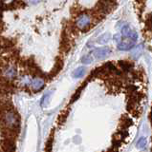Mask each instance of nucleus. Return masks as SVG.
Segmentation results:
<instances>
[{
    "label": "nucleus",
    "mask_w": 152,
    "mask_h": 152,
    "mask_svg": "<svg viewBox=\"0 0 152 152\" xmlns=\"http://www.w3.org/2000/svg\"><path fill=\"white\" fill-rule=\"evenodd\" d=\"M111 39V34L110 33H104V34L101 35L97 40L98 44H106L107 42H109V40Z\"/></svg>",
    "instance_id": "nucleus-12"
},
{
    "label": "nucleus",
    "mask_w": 152,
    "mask_h": 152,
    "mask_svg": "<svg viewBox=\"0 0 152 152\" xmlns=\"http://www.w3.org/2000/svg\"><path fill=\"white\" fill-rule=\"evenodd\" d=\"M93 61V58L90 55H84L82 58V62L83 64H90Z\"/></svg>",
    "instance_id": "nucleus-18"
},
{
    "label": "nucleus",
    "mask_w": 152,
    "mask_h": 152,
    "mask_svg": "<svg viewBox=\"0 0 152 152\" xmlns=\"http://www.w3.org/2000/svg\"><path fill=\"white\" fill-rule=\"evenodd\" d=\"M1 146L3 147V150L6 151H13L15 150V142L12 139H7V138H4V140L1 142Z\"/></svg>",
    "instance_id": "nucleus-9"
},
{
    "label": "nucleus",
    "mask_w": 152,
    "mask_h": 152,
    "mask_svg": "<svg viewBox=\"0 0 152 152\" xmlns=\"http://www.w3.org/2000/svg\"><path fill=\"white\" fill-rule=\"evenodd\" d=\"M131 124H132V122H131L130 119H128V118H125V119H123V120L122 121V123H121V126H122L123 128H126V127H128L129 126H131Z\"/></svg>",
    "instance_id": "nucleus-16"
},
{
    "label": "nucleus",
    "mask_w": 152,
    "mask_h": 152,
    "mask_svg": "<svg viewBox=\"0 0 152 152\" xmlns=\"http://www.w3.org/2000/svg\"><path fill=\"white\" fill-rule=\"evenodd\" d=\"M2 28H3V24H2L1 22H0V31H1Z\"/></svg>",
    "instance_id": "nucleus-22"
},
{
    "label": "nucleus",
    "mask_w": 152,
    "mask_h": 152,
    "mask_svg": "<svg viewBox=\"0 0 152 152\" xmlns=\"http://www.w3.org/2000/svg\"><path fill=\"white\" fill-rule=\"evenodd\" d=\"M3 123H4V125H5V126L9 128H13V129H16V130L19 129V125H20L19 118H18L17 114L16 112H13V110H11V109L5 111Z\"/></svg>",
    "instance_id": "nucleus-1"
},
{
    "label": "nucleus",
    "mask_w": 152,
    "mask_h": 152,
    "mask_svg": "<svg viewBox=\"0 0 152 152\" xmlns=\"http://www.w3.org/2000/svg\"><path fill=\"white\" fill-rule=\"evenodd\" d=\"M53 134H52V136H50V138H49V140H48V142H47V148H46V150L47 151H49V150H51V148H52V141H53Z\"/></svg>",
    "instance_id": "nucleus-19"
},
{
    "label": "nucleus",
    "mask_w": 152,
    "mask_h": 152,
    "mask_svg": "<svg viewBox=\"0 0 152 152\" xmlns=\"http://www.w3.org/2000/svg\"><path fill=\"white\" fill-rule=\"evenodd\" d=\"M150 26H151V28H152V23H151V25H150Z\"/></svg>",
    "instance_id": "nucleus-23"
},
{
    "label": "nucleus",
    "mask_w": 152,
    "mask_h": 152,
    "mask_svg": "<svg viewBox=\"0 0 152 152\" xmlns=\"http://www.w3.org/2000/svg\"><path fill=\"white\" fill-rule=\"evenodd\" d=\"M135 42L136 41L130 39V38L122 36L121 39L119 40V42H117L118 49L120 50H131L132 48L135 46Z\"/></svg>",
    "instance_id": "nucleus-3"
},
{
    "label": "nucleus",
    "mask_w": 152,
    "mask_h": 152,
    "mask_svg": "<svg viewBox=\"0 0 152 152\" xmlns=\"http://www.w3.org/2000/svg\"><path fill=\"white\" fill-rule=\"evenodd\" d=\"M3 75L5 76L6 79H10V80H13L16 77L17 75V70L16 69L15 66L13 65H8L5 66V69L3 70Z\"/></svg>",
    "instance_id": "nucleus-5"
},
{
    "label": "nucleus",
    "mask_w": 152,
    "mask_h": 152,
    "mask_svg": "<svg viewBox=\"0 0 152 152\" xmlns=\"http://www.w3.org/2000/svg\"><path fill=\"white\" fill-rule=\"evenodd\" d=\"M146 145V139L144 137H141L139 140L137 142V145L140 147V148H144Z\"/></svg>",
    "instance_id": "nucleus-15"
},
{
    "label": "nucleus",
    "mask_w": 152,
    "mask_h": 152,
    "mask_svg": "<svg viewBox=\"0 0 152 152\" xmlns=\"http://www.w3.org/2000/svg\"><path fill=\"white\" fill-rule=\"evenodd\" d=\"M43 0H26V2L30 5H36V4H39Z\"/></svg>",
    "instance_id": "nucleus-20"
},
{
    "label": "nucleus",
    "mask_w": 152,
    "mask_h": 152,
    "mask_svg": "<svg viewBox=\"0 0 152 152\" xmlns=\"http://www.w3.org/2000/svg\"><path fill=\"white\" fill-rule=\"evenodd\" d=\"M90 23H91V17H90V15H88L86 13H82L79 14L78 19L76 20L75 26L80 31H85L90 26Z\"/></svg>",
    "instance_id": "nucleus-2"
},
{
    "label": "nucleus",
    "mask_w": 152,
    "mask_h": 152,
    "mask_svg": "<svg viewBox=\"0 0 152 152\" xmlns=\"http://www.w3.org/2000/svg\"><path fill=\"white\" fill-rule=\"evenodd\" d=\"M17 82H18V84H19V86H21V87H28L29 85H31L32 79L28 75H22L18 78Z\"/></svg>",
    "instance_id": "nucleus-10"
},
{
    "label": "nucleus",
    "mask_w": 152,
    "mask_h": 152,
    "mask_svg": "<svg viewBox=\"0 0 152 152\" xmlns=\"http://www.w3.org/2000/svg\"><path fill=\"white\" fill-rule=\"evenodd\" d=\"M62 68H63V62H62V60H60V59L56 60V63H55L54 68L52 69L51 72L48 75V78H53V77H55L56 75H58L60 72V70L62 69Z\"/></svg>",
    "instance_id": "nucleus-8"
},
{
    "label": "nucleus",
    "mask_w": 152,
    "mask_h": 152,
    "mask_svg": "<svg viewBox=\"0 0 152 152\" xmlns=\"http://www.w3.org/2000/svg\"><path fill=\"white\" fill-rule=\"evenodd\" d=\"M1 1L4 5H10L15 2V0H1Z\"/></svg>",
    "instance_id": "nucleus-21"
},
{
    "label": "nucleus",
    "mask_w": 152,
    "mask_h": 152,
    "mask_svg": "<svg viewBox=\"0 0 152 152\" xmlns=\"http://www.w3.org/2000/svg\"><path fill=\"white\" fill-rule=\"evenodd\" d=\"M85 73V69L84 68H79L76 69L74 72H73V76L75 78H79V77H82Z\"/></svg>",
    "instance_id": "nucleus-14"
},
{
    "label": "nucleus",
    "mask_w": 152,
    "mask_h": 152,
    "mask_svg": "<svg viewBox=\"0 0 152 152\" xmlns=\"http://www.w3.org/2000/svg\"><path fill=\"white\" fill-rule=\"evenodd\" d=\"M119 65H120L123 71H130L133 69V64L128 61H120Z\"/></svg>",
    "instance_id": "nucleus-11"
},
{
    "label": "nucleus",
    "mask_w": 152,
    "mask_h": 152,
    "mask_svg": "<svg viewBox=\"0 0 152 152\" xmlns=\"http://www.w3.org/2000/svg\"><path fill=\"white\" fill-rule=\"evenodd\" d=\"M121 34L123 37H127V38H130V39L136 41L138 39V33L133 30L132 27L129 26L128 24H125L122 27V30H121Z\"/></svg>",
    "instance_id": "nucleus-4"
},
{
    "label": "nucleus",
    "mask_w": 152,
    "mask_h": 152,
    "mask_svg": "<svg viewBox=\"0 0 152 152\" xmlns=\"http://www.w3.org/2000/svg\"><path fill=\"white\" fill-rule=\"evenodd\" d=\"M67 116H68V111L64 110V111L59 115V123H60V124H63V123L65 122L66 119H67Z\"/></svg>",
    "instance_id": "nucleus-17"
},
{
    "label": "nucleus",
    "mask_w": 152,
    "mask_h": 152,
    "mask_svg": "<svg viewBox=\"0 0 152 152\" xmlns=\"http://www.w3.org/2000/svg\"><path fill=\"white\" fill-rule=\"evenodd\" d=\"M51 92L52 91H48L47 93H45L43 95V97H42V100H41V107H45L47 104H49V99H50V96H51Z\"/></svg>",
    "instance_id": "nucleus-13"
},
{
    "label": "nucleus",
    "mask_w": 152,
    "mask_h": 152,
    "mask_svg": "<svg viewBox=\"0 0 152 152\" xmlns=\"http://www.w3.org/2000/svg\"><path fill=\"white\" fill-rule=\"evenodd\" d=\"M31 87L34 91H39L44 87V80L36 76V78H34L31 82Z\"/></svg>",
    "instance_id": "nucleus-7"
},
{
    "label": "nucleus",
    "mask_w": 152,
    "mask_h": 152,
    "mask_svg": "<svg viewBox=\"0 0 152 152\" xmlns=\"http://www.w3.org/2000/svg\"><path fill=\"white\" fill-rule=\"evenodd\" d=\"M110 52H111V50L109 49L108 47H104V48H99V49L95 50L93 54L97 59L102 60V59L106 58V57L110 54Z\"/></svg>",
    "instance_id": "nucleus-6"
}]
</instances>
